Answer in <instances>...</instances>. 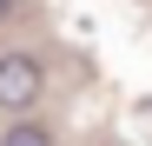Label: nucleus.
<instances>
[{"mask_svg":"<svg viewBox=\"0 0 152 146\" xmlns=\"http://www.w3.org/2000/svg\"><path fill=\"white\" fill-rule=\"evenodd\" d=\"M46 93V60L27 46H7L0 53V113H33Z\"/></svg>","mask_w":152,"mask_h":146,"instance_id":"f257e3e1","label":"nucleus"},{"mask_svg":"<svg viewBox=\"0 0 152 146\" xmlns=\"http://www.w3.org/2000/svg\"><path fill=\"white\" fill-rule=\"evenodd\" d=\"M0 146H53V126L33 113H13V126H0Z\"/></svg>","mask_w":152,"mask_h":146,"instance_id":"f03ea898","label":"nucleus"},{"mask_svg":"<svg viewBox=\"0 0 152 146\" xmlns=\"http://www.w3.org/2000/svg\"><path fill=\"white\" fill-rule=\"evenodd\" d=\"M13 7H20V0H0V20H13Z\"/></svg>","mask_w":152,"mask_h":146,"instance_id":"7ed1b4c3","label":"nucleus"}]
</instances>
